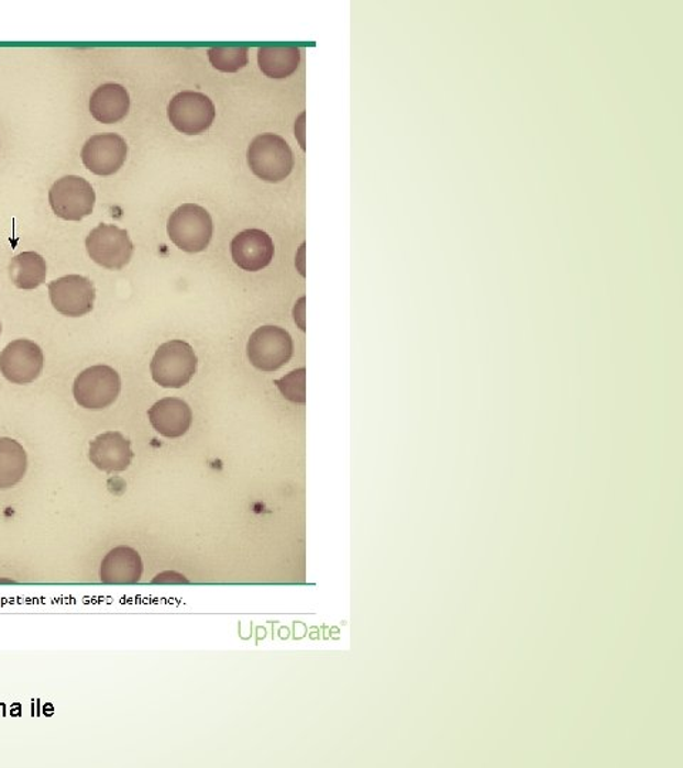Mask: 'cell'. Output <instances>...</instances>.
<instances>
[{"instance_id": "obj_1", "label": "cell", "mask_w": 683, "mask_h": 768, "mask_svg": "<svg viewBox=\"0 0 683 768\" xmlns=\"http://www.w3.org/2000/svg\"><path fill=\"white\" fill-rule=\"evenodd\" d=\"M198 359L191 345L184 341H169L154 355L152 376L162 388L181 389L190 383L197 371Z\"/></svg>"}, {"instance_id": "obj_2", "label": "cell", "mask_w": 683, "mask_h": 768, "mask_svg": "<svg viewBox=\"0 0 683 768\" xmlns=\"http://www.w3.org/2000/svg\"><path fill=\"white\" fill-rule=\"evenodd\" d=\"M212 220L205 208L184 204L173 212L167 222V232L173 244L188 254L202 253L212 238Z\"/></svg>"}, {"instance_id": "obj_3", "label": "cell", "mask_w": 683, "mask_h": 768, "mask_svg": "<svg viewBox=\"0 0 683 768\" xmlns=\"http://www.w3.org/2000/svg\"><path fill=\"white\" fill-rule=\"evenodd\" d=\"M246 159L252 172L268 182L283 181L294 170L293 149L276 134H261L252 140Z\"/></svg>"}, {"instance_id": "obj_4", "label": "cell", "mask_w": 683, "mask_h": 768, "mask_svg": "<svg viewBox=\"0 0 683 768\" xmlns=\"http://www.w3.org/2000/svg\"><path fill=\"white\" fill-rule=\"evenodd\" d=\"M120 390V375L106 365L91 366L81 371L73 385L76 403L89 410L110 408L118 400Z\"/></svg>"}, {"instance_id": "obj_5", "label": "cell", "mask_w": 683, "mask_h": 768, "mask_svg": "<svg viewBox=\"0 0 683 768\" xmlns=\"http://www.w3.org/2000/svg\"><path fill=\"white\" fill-rule=\"evenodd\" d=\"M53 212L65 221H81L95 210L96 192L89 181L79 176H66L48 191Z\"/></svg>"}, {"instance_id": "obj_6", "label": "cell", "mask_w": 683, "mask_h": 768, "mask_svg": "<svg viewBox=\"0 0 683 768\" xmlns=\"http://www.w3.org/2000/svg\"><path fill=\"white\" fill-rule=\"evenodd\" d=\"M246 354L252 366L263 371H276L288 364L294 355L289 333L278 326H263L252 333Z\"/></svg>"}, {"instance_id": "obj_7", "label": "cell", "mask_w": 683, "mask_h": 768, "mask_svg": "<svg viewBox=\"0 0 683 768\" xmlns=\"http://www.w3.org/2000/svg\"><path fill=\"white\" fill-rule=\"evenodd\" d=\"M86 249L100 267L119 270L132 260L134 245L128 231L118 225L100 224L87 236Z\"/></svg>"}, {"instance_id": "obj_8", "label": "cell", "mask_w": 683, "mask_h": 768, "mask_svg": "<svg viewBox=\"0 0 683 768\" xmlns=\"http://www.w3.org/2000/svg\"><path fill=\"white\" fill-rule=\"evenodd\" d=\"M168 119L184 134H201L214 123L216 105L206 94L181 91L168 104Z\"/></svg>"}, {"instance_id": "obj_9", "label": "cell", "mask_w": 683, "mask_h": 768, "mask_svg": "<svg viewBox=\"0 0 683 768\" xmlns=\"http://www.w3.org/2000/svg\"><path fill=\"white\" fill-rule=\"evenodd\" d=\"M45 356L37 343L18 340L0 354V371L13 385H29L42 375Z\"/></svg>"}, {"instance_id": "obj_10", "label": "cell", "mask_w": 683, "mask_h": 768, "mask_svg": "<svg viewBox=\"0 0 683 768\" xmlns=\"http://www.w3.org/2000/svg\"><path fill=\"white\" fill-rule=\"evenodd\" d=\"M53 308L63 316L80 318L93 311L96 288L89 278L67 275L48 283Z\"/></svg>"}, {"instance_id": "obj_11", "label": "cell", "mask_w": 683, "mask_h": 768, "mask_svg": "<svg viewBox=\"0 0 683 768\" xmlns=\"http://www.w3.org/2000/svg\"><path fill=\"white\" fill-rule=\"evenodd\" d=\"M128 143L119 134H96L81 149V162L96 176H113L128 158Z\"/></svg>"}, {"instance_id": "obj_12", "label": "cell", "mask_w": 683, "mask_h": 768, "mask_svg": "<svg viewBox=\"0 0 683 768\" xmlns=\"http://www.w3.org/2000/svg\"><path fill=\"white\" fill-rule=\"evenodd\" d=\"M274 254L273 240L261 230L242 231L231 243L232 259L241 269L249 272L268 267Z\"/></svg>"}, {"instance_id": "obj_13", "label": "cell", "mask_w": 683, "mask_h": 768, "mask_svg": "<svg viewBox=\"0 0 683 768\" xmlns=\"http://www.w3.org/2000/svg\"><path fill=\"white\" fill-rule=\"evenodd\" d=\"M133 457L132 443L119 432L100 434L90 443L91 464L109 475L128 470Z\"/></svg>"}, {"instance_id": "obj_14", "label": "cell", "mask_w": 683, "mask_h": 768, "mask_svg": "<svg viewBox=\"0 0 683 768\" xmlns=\"http://www.w3.org/2000/svg\"><path fill=\"white\" fill-rule=\"evenodd\" d=\"M143 577V561L137 550L118 547L106 555L100 568L101 582L108 586H133Z\"/></svg>"}, {"instance_id": "obj_15", "label": "cell", "mask_w": 683, "mask_h": 768, "mask_svg": "<svg viewBox=\"0 0 683 768\" xmlns=\"http://www.w3.org/2000/svg\"><path fill=\"white\" fill-rule=\"evenodd\" d=\"M150 423L164 437L177 438L190 430L192 413L190 405L177 398L159 400L148 410Z\"/></svg>"}, {"instance_id": "obj_16", "label": "cell", "mask_w": 683, "mask_h": 768, "mask_svg": "<svg viewBox=\"0 0 683 768\" xmlns=\"http://www.w3.org/2000/svg\"><path fill=\"white\" fill-rule=\"evenodd\" d=\"M129 110L130 96L123 86L103 85L91 94L90 113L99 123H119L129 114Z\"/></svg>"}, {"instance_id": "obj_17", "label": "cell", "mask_w": 683, "mask_h": 768, "mask_svg": "<svg viewBox=\"0 0 683 768\" xmlns=\"http://www.w3.org/2000/svg\"><path fill=\"white\" fill-rule=\"evenodd\" d=\"M9 272L14 287L23 291H33L46 281V260L42 255L29 251L14 256L9 265Z\"/></svg>"}, {"instance_id": "obj_18", "label": "cell", "mask_w": 683, "mask_h": 768, "mask_svg": "<svg viewBox=\"0 0 683 768\" xmlns=\"http://www.w3.org/2000/svg\"><path fill=\"white\" fill-rule=\"evenodd\" d=\"M27 471V454L16 439L0 438V490H8L23 480Z\"/></svg>"}, {"instance_id": "obj_19", "label": "cell", "mask_w": 683, "mask_h": 768, "mask_svg": "<svg viewBox=\"0 0 683 768\" xmlns=\"http://www.w3.org/2000/svg\"><path fill=\"white\" fill-rule=\"evenodd\" d=\"M300 49L295 46L261 47L258 65L265 76L271 79H285L298 69Z\"/></svg>"}, {"instance_id": "obj_20", "label": "cell", "mask_w": 683, "mask_h": 768, "mask_svg": "<svg viewBox=\"0 0 683 768\" xmlns=\"http://www.w3.org/2000/svg\"><path fill=\"white\" fill-rule=\"evenodd\" d=\"M211 65L222 74H236L249 65L246 47H212L208 51Z\"/></svg>"}, {"instance_id": "obj_21", "label": "cell", "mask_w": 683, "mask_h": 768, "mask_svg": "<svg viewBox=\"0 0 683 768\" xmlns=\"http://www.w3.org/2000/svg\"><path fill=\"white\" fill-rule=\"evenodd\" d=\"M307 370L299 369L294 371L284 379L276 380L275 383L278 386L280 393L284 398L289 400V402L304 404L305 403V375Z\"/></svg>"}, {"instance_id": "obj_22", "label": "cell", "mask_w": 683, "mask_h": 768, "mask_svg": "<svg viewBox=\"0 0 683 768\" xmlns=\"http://www.w3.org/2000/svg\"><path fill=\"white\" fill-rule=\"evenodd\" d=\"M153 583H156V586H168V583H172V586H187L188 579L181 574L167 571L157 575L153 579Z\"/></svg>"}, {"instance_id": "obj_23", "label": "cell", "mask_w": 683, "mask_h": 768, "mask_svg": "<svg viewBox=\"0 0 683 768\" xmlns=\"http://www.w3.org/2000/svg\"><path fill=\"white\" fill-rule=\"evenodd\" d=\"M0 335H2V323H0Z\"/></svg>"}]
</instances>
